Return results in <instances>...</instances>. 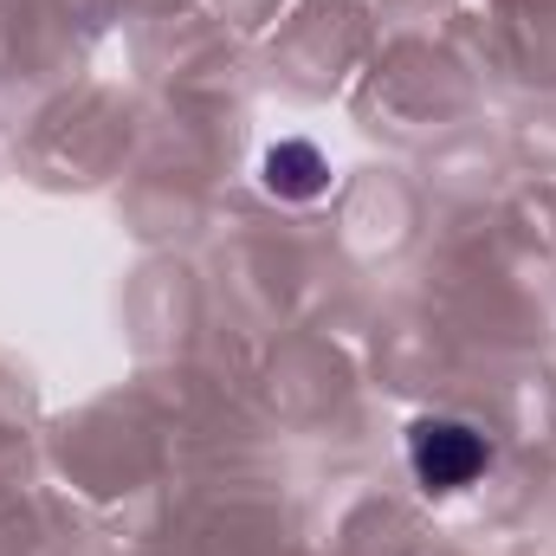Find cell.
<instances>
[{"instance_id":"7a4b0ae2","label":"cell","mask_w":556,"mask_h":556,"mask_svg":"<svg viewBox=\"0 0 556 556\" xmlns=\"http://www.w3.org/2000/svg\"><path fill=\"white\" fill-rule=\"evenodd\" d=\"M324 155L311 149V142H278L273 155H266V181H273L278 194H291V201H311L317 188H324Z\"/></svg>"},{"instance_id":"6da1fadb","label":"cell","mask_w":556,"mask_h":556,"mask_svg":"<svg viewBox=\"0 0 556 556\" xmlns=\"http://www.w3.org/2000/svg\"><path fill=\"white\" fill-rule=\"evenodd\" d=\"M408 459H415L427 492H459L485 466V440L472 427H459V420H420L415 440H408Z\"/></svg>"}]
</instances>
